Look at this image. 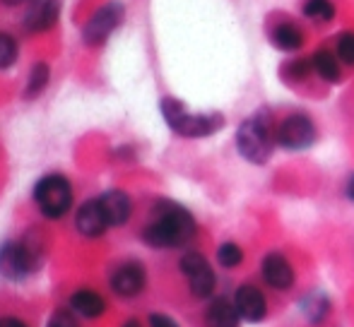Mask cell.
I'll use <instances>...</instances> for the list:
<instances>
[{"label":"cell","mask_w":354,"mask_h":327,"mask_svg":"<svg viewBox=\"0 0 354 327\" xmlns=\"http://www.w3.org/2000/svg\"><path fill=\"white\" fill-rule=\"evenodd\" d=\"M145 241L154 248H176L196 236V219L191 212L174 202L157 205V217L145 226Z\"/></svg>","instance_id":"6da1fadb"},{"label":"cell","mask_w":354,"mask_h":327,"mask_svg":"<svg viewBox=\"0 0 354 327\" xmlns=\"http://www.w3.org/2000/svg\"><path fill=\"white\" fill-rule=\"evenodd\" d=\"M272 145H275V135H272V126L266 116H253L241 123L236 132V147L243 159L266 164L272 155Z\"/></svg>","instance_id":"7a4b0ae2"},{"label":"cell","mask_w":354,"mask_h":327,"mask_svg":"<svg viewBox=\"0 0 354 327\" xmlns=\"http://www.w3.org/2000/svg\"><path fill=\"white\" fill-rule=\"evenodd\" d=\"M162 113L164 121L169 123L174 132L183 137H205L212 135L214 130L222 128V116L210 113V116H196V113H188L186 106L176 99H164L162 101Z\"/></svg>","instance_id":"3957f363"},{"label":"cell","mask_w":354,"mask_h":327,"mask_svg":"<svg viewBox=\"0 0 354 327\" xmlns=\"http://www.w3.org/2000/svg\"><path fill=\"white\" fill-rule=\"evenodd\" d=\"M34 200H37L44 217H48V219H61L73 207V188L66 176L51 173V176H44L41 181L34 186Z\"/></svg>","instance_id":"277c9868"},{"label":"cell","mask_w":354,"mask_h":327,"mask_svg":"<svg viewBox=\"0 0 354 327\" xmlns=\"http://www.w3.org/2000/svg\"><path fill=\"white\" fill-rule=\"evenodd\" d=\"M37 267V255L27 244L12 241L0 248V275L5 279H24Z\"/></svg>","instance_id":"5b68a950"},{"label":"cell","mask_w":354,"mask_h":327,"mask_svg":"<svg viewBox=\"0 0 354 327\" xmlns=\"http://www.w3.org/2000/svg\"><path fill=\"white\" fill-rule=\"evenodd\" d=\"M277 142L284 150H306L316 140V128H313L311 118L304 113H294L287 116L277 128Z\"/></svg>","instance_id":"8992f818"},{"label":"cell","mask_w":354,"mask_h":327,"mask_svg":"<svg viewBox=\"0 0 354 327\" xmlns=\"http://www.w3.org/2000/svg\"><path fill=\"white\" fill-rule=\"evenodd\" d=\"M181 272L186 275L188 284H191L193 296L198 299H207L214 291V272L210 262L201 255V252H186L181 257Z\"/></svg>","instance_id":"52a82bcc"},{"label":"cell","mask_w":354,"mask_h":327,"mask_svg":"<svg viewBox=\"0 0 354 327\" xmlns=\"http://www.w3.org/2000/svg\"><path fill=\"white\" fill-rule=\"evenodd\" d=\"M123 19V8L118 3H109L104 8H99L97 12L89 17V22L84 24V41L87 43H104L109 39V34L121 24Z\"/></svg>","instance_id":"ba28073f"},{"label":"cell","mask_w":354,"mask_h":327,"mask_svg":"<svg viewBox=\"0 0 354 327\" xmlns=\"http://www.w3.org/2000/svg\"><path fill=\"white\" fill-rule=\"evenodd\" d=\"M145 281H147V275L140 262H123L111 275V289L123 299H131L145 289Z\"/></svg>","instance_id":"9c48e42d"},{"label":"cell","mask_w":354,"mask_h":327,"mask_svg":"<svg viewBox=\"0 0 354 327\" xmlns=\"http://www.w3.org/2000/svg\"><path fill=\"white\" fill-rule=\"evenodd\" d=\"M75 226H77L80 234L87 236V239H97V236H102L104 231L111 226L106 215H104V207H102V202H99V197L97 200H87L80 207L77 215H75Z\"/></svg>","instance_id":"30bf717a"},{"label":"cell","mask_w":354,"mask_h":327,"mask_svg":"<svg viewBox=\"0 0 354 327\" xmlns=\"http://www.w3.org/2000/svg\"><path fill=\"white\" fill-rule=\"evenodd\" d=\"M234 306H236L239 315H241L243 320H248V323H261L268 313L266 296H263L261 289H256V286H251V284H243L241 289L236 291Z\"/></svg>","instance_id":"8fae6325"},{"label":"cell","mask_w":354,"mask_h":327,"mask_svg":"<svg viewBox=\"0 0 354 327\" xmlns=\"http://www.w3.org/2000/svg\"><path fill=\"white\" fill-rule=\"evenodd\" d=\"M263 279L272 286V289H289L294 281V270L289 265V260L280 252H270V255L263 260Z\"/></svg>","instance_id":"7c38bea8"},{"label":"cell","mask_w":354,"mask_h":327,"mask_svg":"<svg viewBox=\"0 0 354 327\" xmlns=\"http://www.w3.org/2000/svg\"><path fill=\"white\" fill-rule=\"evenodd\" d=\"M99 202H102L104 215H106V219H109V224H111V226L126 224L128 217H131V212H133L131 197H128L123 190H109V192H104V195L99 197Z\"/></svg>","instance_id":"4fadbf2b"},{"label":"cell","mask_w":354,"mask_h":327,"mask_svg":"<svg viewBox=\"0 0 354 327\" xmlns=\"http://www.w3.org/2000/svg\"><path fill=\"white\" fill-rule=\"evenodd\" d=\"M58 0H41L39 5H34L32 12L27 14V29L29 32H46L56 24L58 19Z\"/></svg>","instance_id":"5bb4252c"},{"label":"cell","mask_w":354,"mask_h":327,"mask_svg":"<svg viewBox=\"0 0 354 327\" xmlns=\"http://www.w3.org/2000/svg\"><path fill=\"white\" fill-rule=\"evenodd\" d=\"M71 306L73 310H77L82 318H99V315L106 310V304H104V299L97 294V291L92 289H80L75 291L71 296Z\"/></svg>","instance_id":"9a60e30c"},{"label":"cell","mask_w":354,"mask_h":327,"mask_svg":"<svg viewBox=\"0 0 354 327\" xmlns=\"http://www.w3.org/2000/svg\"><path fill=\"white\" fill-rule=\"evenodd\" d=\"M207 327H239V310L232 301L214 299L207 308Z\"/></svg>","instance_id":"2e32d148"},{"label":"cell","mask_w":354,"mask_h":327,"mask_svg":"<svg viewBox=\"0 0 354 327\" xmlns=\"http://www.w3.org/2000/svg\"><path fill=\"white\" fill-rule=\"evenodd\" d=\"M272 43L282 51H297V48L304 46V34L294 24H277L275 32H272Z\"/></svg>","instance_id":"e0dca14e"},{"label":"cell","mask_w":354,"mask_h":327,"mask_svg":"<svg viewBox=\"0 0 354 327\" xmlns=\"http://www.w3.org/2000/svg\"><path fill=\"white\" fill-rule=\"evenodd\" d=\"M311 66L326 82H337V80H340V66H337L335 56H333L330 51H318L316 56L311 58Z\"/></svg>","instance_id":"ac0fdd59"},{"label":"cell","mask_w":354,"mask_h":327,"mask_svg":"<svg viewBox=\"0 0 354 327\" xmlns=\"http://www.w3.org/2000/svg\"><path fill=\"white\" fill-rule=\"evenodd\" d=\"M304 14L313 22H330L335 17V5L330 0H306L304 3Z\"/></svg>","instance_id":"d6986e66"},{"label":"cell","mask_w":354,"mask_h":327,"mask_svg":"<svg viewBox=\"0 0 354 327\" xmlns=\"http://www.w3.org/2000/svg\"><path fill=\"white\" fill-rule=\"evenodd\" d=\"M48 82V66L46 63H37L29 72V82H27V97H37Z\"/></svg>","instance_id":"ffe728a7"},{"label":"cell","mask_w":354,"mask_h":327,"mask_svg":"<svg viewBox=\"0 0 354 327\" xmlns=\"http://www.w3.org/2000/svg\"><path fill=\"white\" fill-rule=\"evenodd\" d=\"M217 260L222 267H227V270H232V267H239L243 260V252L241 248H239L236 244H222L217 250Z\"/></svg>","instance_id":"44dd1931"},{"label":"cell","mask_w":354,"mask_h":327,"mask_svg":"<svg viewBox=\"0 0 354 327\" xmlns=\"http://www.w3.org/2000/svg\"><path fill=\"white\" fill-rule=\"evenodd\" d=\"M17 58V41L10 34L0 32V68H10Z\"/></svg>","instance_id":"7402d4cb"},{"label":"cell","mask_w":354,"mask_h":327,"mask_svg":"<svg viewBox=\"0 0 354 327\" xmlns=\"http://www.w3.org/2000/svg\"><path fill=\"white\" fill-rule=\"evenodd\" d=\"M337 56H340L342 63L354 66V34L352 32L340 34V39H337Z\"/></svg>","instance_id":"603a6c76"},{"label":"cell","mask_w":354,"mask_h":327,"mask_svg":"<svg viewBox=\"0 0 354 327\" xmlns=\"http://www.w3.org/2000/svg\"><path fill=\"white\" fill-rule=\"evenodd\" d=\"M46 327H80V323L73 318V313H68V310H56Z\"/></svg>","instance_id":"cb8c5ba5"},{"label":"cell","mask_w":354,"mask_h":327,"mask_svg":"<svg viewBox=\"0 0 354 327\" xmlns=\"http://www.w3.org/2000/svg\"><path fill=\"white\" fill-rule=\"evenodd\" d=\"M149 327H178V323L169 315H162V313H152L149 315Z\"/></svg>","instance_id":"d4e9b609"},{"label":"cell","mask_w":354,"mask_h":327,"mask_svg":"<svg viewBox=\"0 0 354 327\" xmlns=\"http://www.w3.org/2000/svg\"><path fill=\"white\" fill-rule=\"evenodd\" d=\"M311 63L308 61H297L294 63V66H289V72H292L294 77H297V80H301V77H306V72L311 70Z\"/></svg>","instance_id":"484cf974"},{"label":"cell","mask_w":354,"mask_h":327,"mask_svg":"<svg viewBox=\"0 0 354 327\" xmlns=\"http://www.w3.org/2000/svg\"><path fill=\"white\" fill-rule=\"evenodd\" d=\"M0 327H27L17 318H0Z\"/></svg>","instance_id":"4316f807"},{"label":"cell","mask_w":354,"mask_h":327,"mask_svg":"<svg viewBox=\"0 0 354 327\" xmlns=\"http://www.w3.org/2000/svg\"><path fill=\"white\" fill-rule=\"evenodd\" d=\"M347 197L354 202V173L350 176V181H347Z\"/></svg>","instance_id":"83f0119b"},{"label":"cell","mask_w":354,"mask_h":327,"mask_svg":"<svg viewBox=\"0 0 354 327\" xmlns=\"http://www.w3.org/2000/svg\"><path fill=\"white\" fill-rule=\"evenodd\" d=\"M123 327H140V323H138V320H128V323L123 325Z\"/></svg>","instance_id":"f1b7e54d"},{"label":"cell","mask_w":354,"mask_h":327,"mask_svg":"<svg viewBox=\"0 0 354 327\" xmlns=\"http://www.w3.org/2000/svg\"><path fill=\"white\" fill-rule=\"evenodd\" d=\"M5 3H10V5H15V3H24V0H5Z\"/></svg>","instance_id":"f546056e"}]
</instances>
